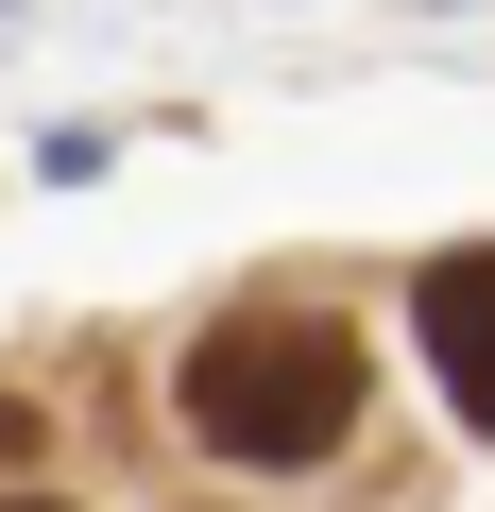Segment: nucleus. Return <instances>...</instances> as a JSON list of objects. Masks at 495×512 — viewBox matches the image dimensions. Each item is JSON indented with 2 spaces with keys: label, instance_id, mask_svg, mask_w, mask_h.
<instances>
[{
  "label": "nucleus",
  "instance_id": "nucleus-1",
  "mask_svg": "<svg viewBox=\"0 0 495 512\" xmlns=\"http://www.w3.org/2000/svg\"><path fill=\"white\" fill-rule=\"evenodd\" d=\"M188 427L222 461H325L359 427V342L325 308H222L188 342Z\"/></svg>",
  "mask_w": 495,
  "mask_h": 512
},
{
  "label": "nucleus",
  "instance_id": "nucleus-2",
  "mask_svg": "<svg viewBox=\"0 0 495 512\" xmlns=\"http://www.w3.org/2000/svg\"><path fill=\"white\" fill-rule=\"evenodd\" d=\"M410 325H427V359H444V410L495 427V239H478V256H427Z\"/></svg>",
  "mask_w": 495,
  "mask_h": 512
},
{
  "label": "nucleus",
  "instance_id": "nucleus-3",
  "mask_svg": "<svg viewBox=\"0 0 495 512\" xmlns=\"http://www.w3.org/2000/svg\"><path fill=\"white\" fill-rule=\"evenodd\" d=\"M0 512H52V495H0Z\"/></svg>",
  "mask_w": 495,
  "mask_h": 512
}]
</instances>
